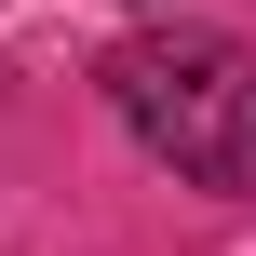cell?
I'll list each match as a JSON object with an SVG mask.
<instances>
[{"label": "cell", "instance_id": "6da1fadb", "mask_svg": "<svg viewBox=\"0 0 256 256\" xmlns=\"http://www.w3.org/2000/svg\"><path fill=\"white\" fill-rule=\"evenodd\" d=\"M108 94H122V122L189 189H256V54L243 40H202V27L122 40L108 54Z\"/></svg>", "mask_w": 256, "mask_h": 256}]
</instances>
